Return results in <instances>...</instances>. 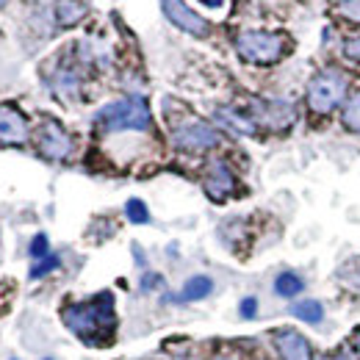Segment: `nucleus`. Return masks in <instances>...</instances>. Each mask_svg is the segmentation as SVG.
<instances>
[{
  "mask_svg": "<svg viewBox=\"0 0 360 360\" xmlns=\"http://www.w3.org/2000/svg\"><path fill=\"white\" fill-rule=\"evenodd\" d=\"M64 324L70 333H75L86 347H105L114 338L117 316H114V297L105 291L89 302H75L64 308Z\"/></svg>",
  "mask_w": 360,
  "mask_h": 360,
  "instance_id": "f257e3e1",
  "label": "nucleus"
},
{
  "mask_svg": "<svg viewBox=\"0 0 360 360\" xmlns=\"http://www.w3.org/2000/svg\"><path fill=\"white\" fill-rule=\"evenodd\" d=\"M94 125L105 134H125V131H150V108L141 97H122L103 105L94 114Z\"/></svg>",
  "mask_w": 360,
  "mask_h": 360,
  "instance_id": "f03ea898",
  "label": "nucleus"
},
{
  "mask_svg": "<svg viewBox=\"0 0 360 360\" xmlns=\"http://www.w3.org/2000/svg\"><path fill=\"white\" fill-rule=\"evenodd\" d=\"M236 50L250 64H274L285 56L288 39L283 34H269V31H244L236 39Z\"/></svg>",
  "mask_w": 360,
  "mask_h": 360,
  "instance_id": "7ed1b4c3",
  "label": "nucleus"
},
{
  "mask_svg": "<svg viewBox=\"0 0 360 360\" xmlns=\"http://www.w3.org/2000/svg\"><path fill=\"white\" fill-rule=\"evenodd\" d=\"M347 75L341 70H324L308 84V105L314 114H330L347 97Z\"/></svg>",
  "mask_w": 360,
  "mask_h": 360,
  "instance_id": "20e7f679",
  "label": "nucleus"
},
{
  "mask_svg": "<svg viewBox=\"0 0 360 360\" xmlns=\"http://www.w3.org/2000/svg\"><path fill=\"white\" fill-rule=\"evenodd\" d=\"M172 141L180 150H191V153H200V150H211L219 144V134L200 122V120H191V122H183L172 131Z\"/></svg>",
  "mask_w": 360,
  "mask_h": 360,
  "instance_id": "39448f33",
  "label": "nucleus"
},
{
  "mask_svg": "<svg viewBox=\"0 0 360 360\" xmlns=\"http://www.w3.org/2000/svg\"><path fill=\"white\" fill-rule=\"evenodd\" d=\"M37 144H39V153L45 158H50V161H64L72 153V139H70V134L58 122H53V120H47L45 125L39 128Z\"/></svg>",
  "mask_w": 360,
  "mask_h": 360,
  "instance_id": "423d86ee",
  "label": "nucleus"
},
{
  "mask_svg": "<svg viewBox=\"0 0 360 360\" xmlns=\"http://www.w3.org/2000/svg\"><path fill=\"white\" fill-rule=\"evenodd\" d=\"M161 8H164V14H167V20H169L172 25H178L180 31H186V34H191V37H208L211 25H208L200 14H194L183 0H161Z\"/></svg>",
  "mask_w": 360,
  "mask_h": 360,
  "instance_id": "0eeeda50",
  "label": "nucleus"
},
{
  "mask_svg": "<svg viewBox=\"0 0 360 360\" xmlns=\"http://www.w3.org/2000/svg\"><path fill=\"white\" fill-rule=\"evenodd\" d=\"M0 141L3 144H25L28 141V122L11 105H0Z\"/></svg>",
  "mask_w": 360,
  "mask_h": 360,
  "instance_id": "6e6552de",
  "label": "nucleus"
},
{
  "mask_svg": "<svg viewBox=\"0 0 360 360\" xmlns=\"http://www.w3.org/2000/svg\"><path fill=\"white\" fill-rule=\"evenodd\" d=\"M233 188H236L233 172L227 169L225 161H217V164L208 169V178H205V191H208V197L217 200V202H222V200H227V197L233 194Z\"/></svg>",
  "mask_w": 360,
  "mask_h": 360,
  "instance_id": "1a4fd4ad",
  "label": "nucleus"
},
{
  "mask_svg": "<svg viewBox=\"0 0 360 360\" xmlns=\"http://www.w3.org/2000/svg\"><path fill=\"white\" fill-rule=\"evenodd\" d=\"M277 352L283 360H311V344L297 330H283L274 335Z\"/></svg>",
  "mask_w": 360,
  "mask_h": 360,
  "instance_id": "9d476101",
  "label": "nucleus"
},
{
  "mask_svg": "<svg viewBox=\"0 0 360 360\" xmlns=\"http://www.w3.org/2000/svg\"><path fill=\"white\" fill-rule=\"evenodd\" d=\"M258 114L261 120L271 125V128H288L294 122V108L283 100H271V103H261L258 105Z\"/></svg>",
  "mask_w": 360,
  "mask_h": 360,
  "instance_id": "9b49d317",
  "label": "nucleus"
},
{
  "mask_svg": "<svg viewBox=\"0 0 360 360\" xmlns=\"http://www.w3.org/2000/svg\"><path fill=\"white\" fill-rule=\"evenodd\" d=\"M53 14H56V22H58V25H75V22L84 20L86 6H84L81 0H58Z\"/></svg>",
  "mask_w": 360,
  "mask_h": 360,
  "instance_id": "f8f14e48",
  "label": "nucleus"
},
{
  "mask_svg": "<svg viewBox=\"0 0 360 360\" xmlns=\"http://www.w3.org/2000/svg\"><path fill=\"white\" fill-rule=\"evenodd\" d=\"M211 291H214V280H211V277H205V274H197V277H191V280L183 285L180 300H183V302H197V300L208 297Z\"/></svg>",
  "mask_w": 360,
  "mask_h": 360,
  "instance_id": "ddd939ff",
  "label": "nucleus"
},
{
  "mask_svg": "<svg viewBox=\"0 0 360 360\" xmlns=\"http://www.w3.org/2000/svg\"><path fill=\"white\" fill-rule=\"evenodd\" d=\"M217 120H219V122H225L227 128H233L236 134H244V136L255 134V122H252V120H247V117H241V114H238V111H233V108H217Z\"/></svg>",
  "mask_w": 360,
  "mask_h": 360,
  "instance_id": "4468645a",
  "label": "nucleus"
},
{
  "mask_svg": "<svg viewBox=\"0 0 360 360\" xmlns=\"http://www.w3.org/2000/svg\"><path fill=\"white\" fill-rule=\"evenodd\" d=\"M291 314L297 316V319H302L305 324H319L324 319V308L316 300H302V302H294L291 305Z\"/></svg>",
  "mask_w": 360,
  "mask_h": 360,
  "instance_id": "2eb2a0df",
  "label": "nucleus"
},
{
  "mask_svg": "<svg viewBox=\"0 0 360 360\" xmlns=\"http://www.w3.org/2000/svg\"><path fill=\"white\" fill-rule=\"evenodd\" d=\"M302 277L300 274H294V271H283V274H277V280H274V291L280 294V297H297L300 291H302Z\"/></svg>",
  "mask_w": 360,
  "mask_h": 360,
  "instance_id": "dca6fc26",
  "label": "nucleus"
},
{
  "mask_svg": "<svg viewBox=\"0 0 360 360\" xmlns=\"http://www.w3.org/2000/svg\"><path fill=\"white\" fill-rule=\"evenodd\" d=\"M344 125L349 128V131H355L360 134V91H355L349 100H347V105H344Z\"/></svg>",
  "mask_w": 360,
  "mask_h": 360,
  "instance_id": "f3484780",
  "label": "nucleus"
},
{
  "mask_svg": "<svg viewBox=\"0 0 360 360\" xmlns=\"http://www.w3.org/2000/svg\"><path fill=\"white\" fill-rule=\"evenodd\" d=\"M338 277H341V283H344V285H349V288H360V258H352L349 264H344V266L338 269Z\"/></svg>",
  "mask_w": 360,
  "mask_h": 360,
  "instance_id": "a211bd4d",
  "label": "nucleus"
},
{
  "mask_svg": "<svg viewBox=\"0 0 360 360\" xmlns=\"http://www.w3.org/2000/svg\"><path fill=\"white\" fill-rule=\"evenodd\" d=\"M125 214H128V219H131L134 225H147V222H150V211H147V205H144L141 200H131V202L125 205Z\"/></svg>",
  "mask_w": 360,
  "mask_h": 360,
  "instance_id": "6ab92c4d",
  "label": "nucleus"
},
{
  "mask_svg": "<svg viewBox=\"0 0 360 360\" xmlns=\"http://www.w3.org/2000/svg\"><path fill=\"white\" fill-rule=\"evenodd\" d=\"M338 11L352 20V22H360V0H338Z\"/></svg>",
  "mask_w": 360,
  "mask_h": 360,
  "instance_id": "aec40b11",
  "label": "nucleus"
},
{
  "mask_svg": "<svg viewBox=\"0 0 360 360\" xmlns=\"http://www.w3.org/2000/svg\"><path fill=\"white\" fill-rule=\"evenodd\" d=\"M56 266H58V258H56V255H47V258H42V261L31 269V277L37 280V277H42V274H47V271H53Z\"/></svg>",
  "mask_w": 360,
  "mask_h": 360,
  "instance_id": "412c9836",
  "label": "nucleus"
},
{
  "mask_svg": "<svg viewBox=\"0 0 360 360\" xmlns=\"http://www.w3.org/2000/svg\"><path fill=\"white\" fill-rule=\"evenodd\" d=\"M31 258L34 261H42V258H47V236H37L34 241H31Z\"/></svg>",
  "mask_w": 360,
  "mask_h": 360,
  "instance_id": "4be33fe9",
  "label": "nucleus"
},
{
  "mask_svg": "<svg viewBox=\"0 0 360 360\" xmlns=\"http://www.w3.org/2000/svg\"><path fill=\"white\" fill-rule=\"evenodd\" d=\"M344 56L360 64V37H355V39H347V42H344Z\"/></svg>",
  "mask_w": 360,
  "mask_h": 360,
  "instance_id": "5701e85b",
  "label": "nucleus"
},
{
  "mask_svg": "<svg viewBox=\"0 0 360 360\" xmlns=\"http://www.w3.org/2000/svg\"><path fill=\"white\" fill-rule=\"evenodd\" d=\"M238 311H241V316H244V319H252V316L258 314V300H255V297L241 300V308H238Z\"/></svg>",
  "mask_w": 360,
  "mask_h": 360,
  "instance_id": "b1692460",
  "label": "nucleus"
},
{
  "mask_svg": "<svg viewBox=\"0 0 360 360\" xmlns=\"http://www.w3.org/2000/svg\"><path fill=\"white\" fill-rule=\"evenodd\" d=\"M200 3H202V6H208V8H219L225 0H200Z\"/></svg>",
  "mask_w": 360,
  "mask_h": 360,
  "instance_id": "393cba45",
  "label": "nucleus"
},
{
  "mask_svg": "<svg viewBox=\"0 0 360 360\" xmlns=\"http://www.w3.org/2000/svg\"><path fill=\"white\" fill-rule=\"evenodd\" d=\"M153 285H158V277L153 274V277H144V288H153Z\"/></svg>",
  "mask_w": 360,
  "mask_h": 360,
  "instance_id": "a878e982",
  "label": "nucleus"
},
{
  "mask_svg": "<svg viewBox=\"0 0 360 360\" xmlns=\"http://www.w3.org/2000/svg\"><path fill=\"white\" fill-rule=\"evenodd\" d=\"M355 349H358V355H360V330H358V335H355Z\"/></svg>",
  "mask_w": 360,
  "mask_h": 360,
  "instance_id": "bb28decb",
  "label": "nucleus"
},
{
  "mask_svg": "<svg viewBox=\"0 0 360 360\" xmlns=\"http://www.w3.org/2000/svg\"><path fill=\"white\" fill-rule=\"evenodd\" d=\"M214 360H230V358H214Z\"/></svg>",
  "mask_w": 360,
  "mask_h": 360,
  "instance_id": "cd10ccee",
  "label": "nucleus"
},
{
  "mask_svg": "<svg viewBox=\"0 0 360 360\" xmlns=\"http://www.w3.org/2000/svg\"><path fill=\"white\" fill-rule=\"evenodd\" d=\"M0 3H3V0H0Z\"/></svg>",
  "mask_w": 360,
  "mask_h": 360,
  "instance_id": "c85d7f7f",
  "label": "nucleus"
},
{
  "mask_svg": "<svg viewBox=\"0 0 360 360\" xmlns=\"http://www.w3.org/2000/svg\"><path fill=\"white\" fill-rule=\"evenodd\" d=\"M47 360H50V358H47Z\"/></svg>",
  "mask_w": 360,
  "mask_h": 360,
  "instance_id": "c756f323",
  "label": "nucleus"
}]
</instances>
